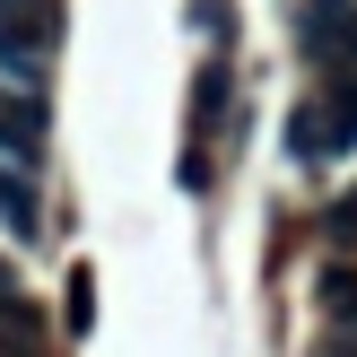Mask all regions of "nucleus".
Wrapping results in <instances>:
<instances>
[{
    "label": "nucleus",
    "instance_id": "nucleus-1",
    "mask_svg": "<svg viewBox=\"0 0 357 357\" xmlns=\"http://www.w3.org/2000/svg\"><path fill=\"white\" fill-rule=\"evenodd\" d=\"M61 323H70V340H87V331H96V279H87V271H70V305H61Z\"/></svg>",
    "mask_w": 357,
    "mask_h": 357
},
{
    "label": "nucleus",
    "instance_id": "nucleus-2",
    "mask_svg": "<svg viewBox=\"0 0 357 357\" xmlns=\"http://www.w3.org/2000/svg\"><path fill=\"white\" fill-rule=\"evenodd\" d=\"M0 218H9L17 236H35V192H26V174H0Z\"/></svg>",
    "mask_w": 357,
    "mask_h": 357
}]
</instances>
